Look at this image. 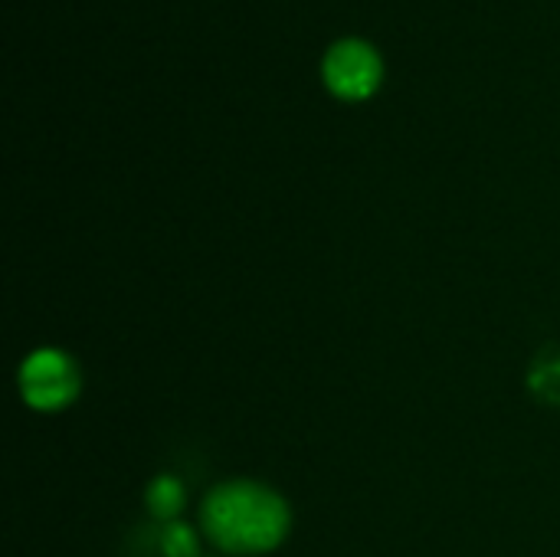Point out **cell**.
I'll return each mask as SVG.
<instances>
[{
    "instance_id": "cell-5",
    "label": "cell",
    "mask_w": 560,
    "mask_h": 557,
    "mask_svg": "<svg viewBox=\"0 0 560 557\" xmlns=\"http://www.w3.org/2000/svg\"><path fill=\"white\" fill-rule=\"evenodd\" d=\"M532 387L541 401H551V404H560V351L548 355L545 361L535 364L532 371Z\"/></svg>"
},
{
    "instance_id": "cell-3",
    "label": "cell",
    "mask_w": 560,
    "mask_h": 557,
    "mask_svg": "<svg viewBox=\"0 0 560 557\" xmlns=\"http://www.w3.org/2000/svg\"><path fill=\"white\" fill-rule=\"evenodd\" d=\"M322 79L341 98H364L381 82V56L368 39L341 36L322 56Z\"/></svg>"
},
{
    "instance_id": "cell-2",
    "label": "cell",
    "mask_w": 560,
    "mask_h": 557,
    "mask_svg": "<svg viewBox=\"0 0 560 557\" xmlns=\"http://www.w3.org/2000/svg\"><path fill=\"white\" fill-rule=\"evenodd\" d=\"M82 381L79 368L62 351H36L20 368V394L36 410H62L75 401Z\"/></svg>"
},
{
    "instance_id": "cell-1",
    "label": "cell",
    "mask_w": 560,
    "mask_h": 557,
    "mask_svg": "<svg viewBox=\"0 0 560 557\" xmlns=\"http://www.w3.org/2000/svg\"><path fill=\"white\" fill-rule=\"evenodd\" d=\"M289 506L259 483H223L207 492L200 525L230 555H266L289 535Z\"/></svg>"
},
{
    "instance_id": "cell-4",
    "label": "cell",
    "mask_w": 560,
    "mask_h": 557,
    "mask_svg": "<svg viewBox=\"0 0 560 557\" xmlns=\"http://www.w3.org/2000/svg\"><path fill=\"white\" fill-rule=\"evenodd\" d=\"M148 509L154 519H177L184 509V486L174 476H158L148 486Z\"/></svg>"
},
{
    "instance_id": "cell-6",
    "label": "cell",
    "mask_w": 560,
    "mask_h": 557,
    "mask_svg": "<svg viewBox=\"0 0 560 557\" xmlns=\"http://www.w3.org/2000/svg\"><path fill=\"white\" fill-rule=\"evenodd\" d=\"M161 552L167 557H197V538H194V532L187 525L171 522L161 532Z\"/></svg>"
}]
</instances>
